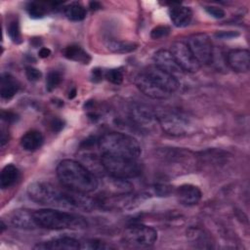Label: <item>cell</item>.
<instances>
[{"label":"cell","instance_id":"1","mask_svg":"<svg viewBox=\"0 0 250 250\" xmlns=\"http://www.w3.org/2000/svg\"><path fill=\"white\" fill-rule=\"evenodd\" d=\"M27 194L34 202L49 206L63 209H71L74 207L91 209L96 207V203L83 193L71 191L65 192L50 183L33 182L27 188Z\"/></svg>","mask_w":250,"mask_h":250},{"label":"cell","instance_id":"2","mask_svg":"<svg viewBox=\"0 0 250 250\" xmlns=\"http://www.w3.org/2000/svg\"><path fill=\"white\" fill-rule=\"evenodd\" d=\"M57 176L64 188L78 193L92 192L99 185L96 175L91 170L72 159H63L58 164Z\"/></svg>","mask_w":250,"mask_h":250},{"label":"cell","instance_id":"3","mask_svg":"<svg viewBox=\"0 0 250 250\" xmlns=\"http://www.w3.org/2000/svg\"><path fill=\"white\" fill-rule=\"evenodd\" d=\"M98 146L102 154H109L137 159L141 152L138 141L124 133L108 132L98 140Z\"/></svg>","mask_w":250,"mask_h":250},{"label":"cell","instance_id":"4","mask_svg":"<svg viewBox=\"0 0 250 250\" xmlns=\"http://www.w3.org/2000/svg\"><path fill=\"white\" fill-rule=\"evenodd\" d=\"M33 218L37 227L49 229H76L87 226L86 221L77 215L51 208L33 211Z\"/></svg>","mask_w":250,"mask_h":250},{"label":"cell","instance_id":"5","mask_svg":"<svg viewBox=\"0 0 250 250\" xmlns=\"http://www.w3.org/2000/svg\"><path fill=\"white\" fill-rule=\"evenodd\" d=\"M136 160L109 154H102L101 156L104 171L110 177L121 180L136 178L142 173L141 166Z\"/></svg>","mask_w":250,"mask_h":250},{"label":"cell","instance_id":"6","mask_svg":"<svg viewBox=\"0 0 250 250\" xmlns=\"http://www.w3.org/2000/svg\"><path fill=\"white\" fill-rule=\"evenodd\" d=\"M156 119L161 129L172 136H185L193 131L190 118L184 112L175 109L155 111Z\"/></svg>","mask_w":250,"mask_h":250},{"label":"cell","instance_id":"7","mask_svg":"<svg viewBox=\"0 0 250 250\" xmlns=\"http://www.w3.org/2000/svg\"><path fill=\"white\" fill-rule=\"evenodd\" d=\"M123 239L132 247L147 248L152 246L157 240V231L149 226L134 224L124 229Z\"/></svg>","mask_w":250,"mask_h":250},{"label":"cell","instance_id":"8","mask_svg":"<svg viewBox=\"0 0 250 250\" xmlns=\"http://www.w3.org/2000/svg\"><path fill=\"white\" fill-rule=\"evenodd\" d=\"M200 65L213 62L214 48L209 36L205 33L192 34L186 42Z\"/></svg>","mask_w":250,"mask_h":250},{"label":"cell","instance_id":"9","mask_svg":"<svg viewBox=\"0 0 250 250\" xmlns=\"http://www.w3.org/2000/svg\"><path fill=\"white\" fill-rule=\"evenodd\" d=\"M175 61L184 72H196L200 68V64L192 55L186 42L176 41L171 45L170 49Z\"/></svg>","mask_w":250,"mask_h":250},{"label":"cell","instance_id":"10","mask_svg":"<svg viewBox=\"0 0 250 250\" xmlns=\"http://www.w3.org/2000/svg\"><path fill=\"white\" fill-rule=\"evenodd\" d=\"M150 80H152L155 84H157L160 88L168 92L169 94H173L176 92L179 87L180 83L179 80L174 77L173 75L169 74L168 72L164 71L163 69L159 68L155 64L148 65L145 69L142 70Z\"/></svg>","mask_w":250,"mask_h":250},{"label":"cell","instance_id":"11","mask_svg":"<svg viewBox=\"0 0 250 250\" xmlns=\"http://www.w3.org/2000/svg\"><path fill=\"white\" fill-rule=\"evenodd\" d=\"M135 84L142 93L154 100H164L171 96V94H169L168 92L160 88L157 84H155L152 80H150L143 71L136 75Z\"/></svg>","mask_w":250,"mask_h":250},{"label":"cell","instance_id":"12","mask_svg":"<svg viewBox=\"0 0 250 250\" xmlns=\"http://www.w3.org/2000/svg\"><path fill=\"white\" fill-rule=\"evenodd\" d=\"M154 64L177 79L184 74V71L175 61L173 55L168 50H159L153 56Z\"/></svg>","mask_w":250,"mask_h":250},{"label":"cell","instance_id":"13","mask_svg":"<svg viewBox=\"0 0 250 250\" xmlns=\"http://www.w3.org/2000/svg\"><path fill=\"white\" fill-rule=\"evenodd\" d=\"M227 63L236 72H247L250 67V54L246 49H233L227 55Z\"/></svg>","mask_w":250,"mask_h":250},{"label":"cell","instance_id":"14","mask_svg":"<svg viewBox=\"0 0 250 250\" xmlns=\"http://www.w3.org/2000/svg\"><path fill=\"white\" fill-rule=\"evenodd\" d=\"M176 196L182 205L192 206L200 201L202 193L196 186L185 184L176 189Z\"/></svg>","mask_w":250,"mask_h":250},{"label":"cell","instance_id":"15","mask_svg":"<svg viewBox=\"0 0 250 250\" xmlns=\"http://www.w3.org/2000/svg\"><path fill=\"white\" fill-rule=\"evenodd\" d=\"M130 115L132 120L140 126H149L152 125L153 122H157L155 111L146 105H133L130 109Z\"/></svg>","mask_w":250,"mask_h":250},{"label":"cell","instance_id":"16","mask_svg":"<svg viewBox=\"0 0 250 250\" xmlns=\"http://www.w3.org/2000/svg\"><path fill=\"white\" fill-rule=\"evenodd\" d=\"M35 248L43 249H61V250H77L81 248V242L73 237L62 236L53 238L42 245H37Z\"/></svg>","mask_w":250,"mask_h":250},{"label":"cell","instance_id":"17","mask_svg":"<svg viewBox=\"0 0 250 250\" xmlns=\"http://www.w3.org/2000/svg\"><path fill=\"white\" fill-rule=\"evenodd\" d=\"M169 15L173 24L177 27H185L188 25L192 19L191 10L188 7L181 6L180 3L170 7Z\"/></svg>","mask_w":250,"mask_h":250},{"label":"cell","instance_id":"18","mask_svg":"<svg viewBox=\"0 0 250 250\" xmlns=\"http://www.w3.org/2000/svg\"><path fill=\"white\" fill-rule=\"evenodd\" d=\"M11 224L19 229H34L36 226L33 212L27 209L15 210L10 217Z\"/></svg>","mask_w":250,"mask_h":250},{"label":"cell","instance_id":"19","mask_svg":"<svg viewBox=\"0 0 250 250\" xmlns=\"http://www.w3.org/2000/svg\"><path fill=\"white\" fill-rule=\"evenodd\" d=\"M20 83L19 81L9 73H3L1 76L0 83V94L2 99L10 100L19 91Z\"/></svg>","mask_w":250,"mask_h":250},{"label":"cell","instance_id":"20","mask_svg":"<svg viewBox=\"0 0 250 250\" xmlns=\"http://www.w3.org/2000/svg\"><path fill=\"white\" fill-rule=\"evenodd\" d=\"M44 142V137L37 130H30L21 138V146L27 151H34L41 147Z\"/></svg>","mask_w":250,"mask_h":250},{"label":"cell","instance_id":"21","mask_svg":"<svg viewBox=\"0 0 250 250\" xmlns=\"http://www.w3.org/2000/svg\"><path fill=\"white\" fill-rule=\"evenodd\" d=\"M63 56L71 61L88 64L91 62L90 55L78 45H69L63 50Z\"/></svg>","mask_w":250,"mask_h":250},{"label":"cell","instance_id":"22","mask_svg":"<svg viewBox=\"0 0 250 250\" xmlns=\"http://www.w3.org/2000/svg\"><path fill=\"white\" fill-rule=\"evenodd\" d=\"M19 176H20V171L15 165H13V164L6 165L2 169L1 176H0L1 188L5 189V188L12 187L19 179Z\"/></svg>","mask_w":250,"mask_h":250},{"label":"cell","instance_id":"23","mask_svg":"<svg viewBox=\"0 0 250 250\" xmlns=\"http://www.w3.org/2000/svg\"><path fill=\"white\" fill-rule=\"evenodd\" d=\"M63 14L68 20L79 21L85 19L87 12L83 5L78 2H72L63 8Z\"/></svg>","mask_w":250,"mask_h":250},{"label":"cell","instance_id":"24","mask_svg":"<svg viewBox=\"0 0 250 250\" xmlns=\"http://www.w3.org/2000/svg\"><path fill=\"white\" fill-rule=\"evenodd\" d=\"M59 5V3H43V2H30L27 5V12L33 19L43 18L49 11Z\"/></svg>","mask_w":250,"mask_h":250},{"label":"cell","instance_id":"25","mask_svg":"<svg viewBox=\"0 0 250 250\" xmlns=\"http://www.w3.org/2000/svg\"><path fill=\"white\" fill-rule=\"evenodd\" d=\"M109 51L113 53H129L134 51L137 48V44L128 41H118L110 40L106 44Z\"/></svg>","mask_w":250,"mask_h":250},{"label":"cell","instance_id":"26","mask_svg":"<svg viewBox=\"0 0 250 250\" xmlns=\"http://www.w3.org/2000/svg\"><path fill=\"white\" fill-rule=\"evenodd\" d=\"M62 80V73L57 71V70H53V71H50L47 75V78H46V88L48 91H52L54 90L55 88H57L61 82Z\"/></svg>","mask_w":250,"mask_h":250},{"label":"cell","instance_id":"27","mask_svg":"<svg viewBox=\"0 0 250 250\" xmlns=\"http://www.w3.org/2000/svg\"><path fill=\"white\" fill-rule=\"evenodd\" d=\"M8 34L10 38L13 40V42L20 43L21 42V29H20V24L18 20H13L10 21L7 27Z\"/></svg>","mask_w":250,"mask_h":250},{"label":"cell","instance_id":"28","mask_svg":"<svg viewBox=\"0 0 250 250\" xmlns=\"http://www.w3.org/2000/svg\"><path fill=\"white\" fill-rule=\"evenodd\" d=\"M104 77L107 81L116 85L121 84L123 81V73L121 72V70L117 68H111L106 70L104 73Z\"/></svg>","mask_w":250,"mask_h":250},{"label":"cell","instance_id":"29","mask_svg":"<svg viewBox=\"0 0 250 250\" xmlns=\"http://www.w3.org/2000/svg\"><path fill=\"white\" fill-rule=\"evenodd\" d=\"M169 33H170V28L168 26L158 25L151 30L150 36L152 39H160V38L166 37Z\"/></svg>","mask_w":250,"mask_h":250},{"label":"cell","instance_id":"30","mask_svg":"<svg viewBox=\"0 0 250 250\" xmlns=\"http://www.w3.org/2000/svg\"><path fill=\"white\" fill-rule=\"evenodd\" d=\"M25 75L29 81H37L41 78L42 73L39 69L32 67V66H27L25 68Z\"/></svg>","mask_w":250,"mask_h":250},{"label":"cell","instance_id":"31","mask_svg":"<svg viewBox=\"0 0 250 250\" xmlns=\"http://www.w3.org/2000/svg\"><path fill=\"white\" fill-rule=\"evenodd\" d=\"M206 12L215 19H223L225 17V11L216 6H208L205 8Z\"/></svg>","mask_w":250,"mask_h":250},{"label":"cell","instance_id":"32","mask_svg":"<svg viewBox=\"0 0 250 250\" xmlns=\"http://www.w3.org/2000/svg\"><path fill=\"white\" fill-rule=\"evenodd\" d=\"M83 247L89 248V249H108V248H111V246L106 245V244L104 243V242L96 241V240H90V241L86 242L85 246H82V248H83Z\"/></svg>","mask_w":250,"mask_h":250},{"label":"cell","instance_id":"33","mask_svg":"<svg viewBox=\"0 0 250 250\" xmlns=\"http://www.w3.org/2000/svg\"><path fill=\"white\" fill-rule=\"evenodd\" d=\"M154 189H155V193L159 196H166L173 191L172 188L168 185H157L155 186Z\"/></svg>","mask_w":250,"mask_h":250},{"label":"cell","instance_id":"34","mask_svg":"<svg viewBox=\"0 0 250 250\" xmlns=\"http://www.w3.org/2000/svg\"><path fill=\"white\" fill-rule=\"evenodd\" d=\"M50 127H51L52 131L60 132L63 128V121L60 118L55 117L50 121Z\"/></svg>","mask_w":250,"mask_h":250},{"label":"cell","instance_id":"35","mask_svg":"<svg viewBox=\"0 0 250 250\" xmlns=\"http://www.w3.org/2000/svg\"><path fill=\"white\" fill-rule=\"evenodd\" d=\"M1 116H2L3 120H5L6 122H9V123L15 122L18 119V115L12 111H2Z\"/></svg>","mask_w":250,"mask_h":250},{"label":"cell","instance_id":"36","mask_svg":"<svg viewBox=\"0 0 250 250\" xmlns=\"http://www.w3.org/2000/svg\"><path fill=\"white\" fill-rule=\"evenodd\" d=\"M92 78L94 82H99L103 79V71L100 68H95L92 71Z\"/></svg>","mask_w":250,"mask_h":250},{"label":"cell","instance_id":"37","mask_svg":"<svg viewBox=\"0 0 250 250\" xmlns=\"http://www.w3.org/2000/svg\"><path fill=\"white\" fill-rule=\"evenodd\" d=\"M237 35H238V33L232 32V31H228V32L222 31V32H219V33L216 34V36L221 37V38H230V37H235Z\"/></svg>","mask_w":250,"mask_h":250},{"label":"cell","instance_id":"38","mask_svg":"<svg viewBox=\"0 0 250 250\" xmlns=\"http://www.w3.org/2000/svg\"><path fill=\"white\" fill-rule=\"evenodd\" d=\"M50 54H51V51H50V49H48V48H41V49L39 50V53H38L39 57L42 58V59H45V58L49 57Z\"/></svg>","mask_w":250,"mask_h":250},{"label":"cell","instance_id":"39","mask_svg":"<svg viewBox=\"0 0 250 250\" xmlns=\"http://www.w3.org/2000/svg\"><path fill=\"white\" fill-rule=\"evenodd\" d=\"M90 8H91L92 10H98V9L101 8V4H100L99 2H96V1L90 2Z\"/></svg>","mask_w":250,"mask_h":250},{"label":"cell","instance_id":"40","mask_svg":"<svg viewBox=\"0 0 250 250\" xmlns=\"http://www.w3.org/2000/svg\"><path fill=\"white\" fill-rule=\"evenodd\" d=\"M75 96H76V90H75V89H72V91L69 92L68 98H69V99H73Z\"/></svg>","mask_w":250,"mask_h":250},{"label":"cell","instance_id":"41","mask_svg":"<svg viewBox=\"0 0 250 250\" xmlns=\"http://www.w3.org/2000/svg\"><path fill=\"white\" fill-rule=\"evenodd\" d=\"M5 229V225H4V223L1 221V231H3Z\"/></svg>","mask_w":250,"mask_h":250}]
</instances>
